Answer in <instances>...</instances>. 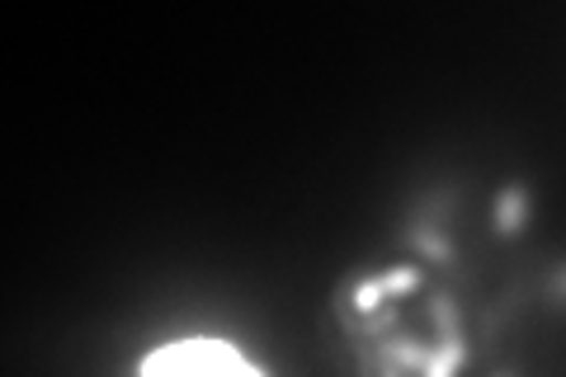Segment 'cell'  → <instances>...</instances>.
I'll list each match as a JSON object with an SVG mask.
<instances>
[{
	"label": "cell",
	"instance_id": "cell-1",
	"mask_svg": "<svg viewBox=\"0 0 566 377\" xmlns=\"http://www.w3.org/2000/svg\"><path fill=\"white\" fill-rule=\"evenodd\" d=\"M495 222H501V231H520L528 222V189L510 185L495 193Z\"/></svg>",
	"mask_w": 566,
	"mask_h": 377
}]
</instances>
